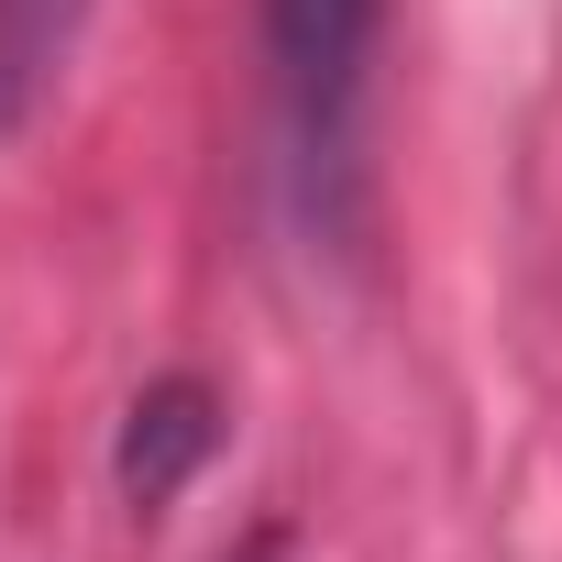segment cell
Segmentation results:
<instances>
[{"label":"cell","instance_id":"1","mask_svg":"<svg viewBox=\"0 0 562 562\" xmlns=\"http://www.w3.org/2000/svg\"><path fill=\"white\" fill-rule=\"evenodd\" d=\"M276 34V100L310 199L331 210L353 177V122H364V56H375V0H265Z\"/></svg>","mask_w":562,"mask_h":562},{"label":"cell","instance_id":"2","mask_svg":"<svg viewBox=\"0 0 562 562\" xmlns=\"http://www.w3.org/2000/svg\"><path fill=\"white\" fill-rule=\"evenodd\" d=\"M210 441H221V397H210L199 375L144 386V397H133V430H122V496H133V507H166V496L210 463Z\"/></svg>","mask_w":562,"mask_h":562},{"label":"cell","instance_id":"3","mask_svg":"<svg viewBox=\"0 0 562 562\" xmlns=\"http://www.w3.org/2000/svg\"><path fill=\"white\" fill-rule=\"evenodd\" d=\"M78 23H89V0H0V122H23L67 78Z\"/></svg>","mask_w":562,"mask_h":562},{"label":"cell","instance_id":"4","mask_svg":"<svg viewBox=\"0 0 562 562\" xmlns=\"http://www.w3.org/2000/svg\"><path fill=\"white\" fill-rule=\"evenodd\" d=\"M243 562H276V529H265V540H243Z\"/></svg>","mask_w":562,"mask_h":562}]
</instances>
